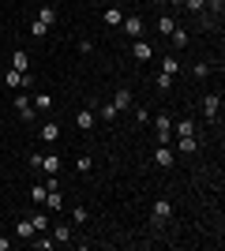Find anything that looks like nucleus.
Segmentation results:
<instances>
[{
	"instance_id": "nucleus-16",
	"label": "nucleus",
	"mask_w": 225,
	"mask_h": 251,
	"mask_svg": "<svg viewBox=\"0 0 225 251\" xmlns=\"http://www.w3.org/2000/svg\"><path fill=\"white\" fill-rule=\"evenodd\" d=\"M113 105H117L120 113H124V109H131V105H135V98H131V90H117V94H113Z\"/></svg>"
},
{
	"instance_id": "nucleus-23",
	"label": "nucleus",
	"mask_w": 225,
	"mask_h": 251,
	"mask_svg": "<svg viewBox=\"0 0 225 251\" xmlns=\"http://www.w3.org/2000/svg\"><path fill=\"white\" fill-rule=\"evenodd\" d=\"M49 236H53V240H72V229H68V225H53V229H49Z\"/></svg>"
},
{
	"instance_id": "nucleus-11",
	"label": "nucleus",
	"mask_w": 225,
	"mask_h": 251,
	"mask_svg": "<svg viewBox=\"0 0 225 251\" xmlns=\"http://www.w3.org/2000/svg\"><path fill=\"white\" fill-rule=\"evenodd\" d=\"M38 23H45L49 30L56 26V8H53V4H42V8H38Z\"/></svg>"
},
{
	"instance_id": "nucleus-1",
	"label": "nucleus",
	"mask_w": 225,
	"mask_h": 251,
	"mask_svg": "<svg viewBox=\"0 0 225 251\" xmlns=\"http://www.w3.org/2000/svg\"><path fill=\"white\" fill-rule=\"evenodd\" d=\"M154 165H158V169H173V165H176V150L165 147V143H158V150H154Z\"/></svg>"
},
{
	"instance_id": "nucleus-21",
	"label": "nucleus",
	"mask_w": 225,
	"mask_h": 251,
	"mask_svg": "<svg viewBox=\"0 0 225 251\" xmlns=\"http://www.w3.org/2000/svg\"><path fill=\"white\" fill-rule=\"evenodd\" d=\"M15 236H19V240H30V236H34V225H30V218L15 225Z\"/></svg>"
},
{
	"instance_id": "nucleus-14",
	"label": "nucleus",
	"mask_w": 225,
	"mask_h": 251,
	"mask_svg": "<svg viewBox=\"0 0 225 251\" xmlns=\"http://www.w3.org/2000/svg\"><path fill=\"white\" fill-rule=\"evenodd\" d=\"M180 135H195V120H173V139Z\"/></svg>"
},
{
	"instance_id": "nucleus-29",
	"label": "nucleus",
	"mask_w": 225,
	"mask_h": 251,
	"mask_svg": "<svg viewBox=\"0 0 225 251\" xmlns=\"http://www.w3.org/2000/svg\"><path fill=\"white\" fill-rule=\"evenodd\" d=\"M72 221H75V225H86V221H90V210H86V206H75L72 210Z\"/></svg>"
},
{
	"instance_id": "nucleus-9",
	"label": "nucleus",
	"mask_w": 225,
	"mask_h": 251,
	"mask_svg": "<svg viewBox=\"0 0 225 251\" xmlns=\"http://www.w3.org/2000/svg\"><path fill=\"white\" fill-rule=\"evenodd\" d=\"M173 150H176V154H195L199 143H195V135H180V139H173Z\"/></svg>"
},
{
	"instance_id": "nucleus-2",
	"label": "nucleus",
	"mask_w": 225,
	"mask_h": 251,
	"mask_svg": "<svg viewBox=\"0 0 225 251\" xmlns=\"http://www.w3.org/2000/svg\"><path fill=\"white\" fill-rule=\"evenodd\" d=\"M15 113H19V120H38V113H34L30 94H26V90H23V94H15Z\"/></svg>"
},
{
	"instance_id": "nucleus-17",
	"label": "nucleus",
	"mask_w": 225,
	"mask_h": 251,
	"mask_svg": "<svg viewBox=\"0 0 225 251\" xmlns=\"http://www.w3.org/2000/svg\"><path fill=\"white\" fill-rule=\"evenodd\" d=\"M30 225H34V232H49V214H45V210L38 206V214L30 218Z\"/></svg>"
},
{
	"instance_id": "nucleus-24",
	"label": "nucleus",
	"mask_w": 225,
	"mask_h": 251,
	"mask_svg": "<svg viewBox=\"0 0 225 251\" xmlns=\"http://www.w3.org/2000/svg\"><path fill=\"white\" fill-rule=\"evenodd\" d=\"M101 19H105L109 26H120V19H124V11H120V8H105V15H101Z\"/></svg>"
},
{
	"instance_id": "nucleus-39",
	"label": "nucleus",
	"mask_w": 225,
	"mask_h": 251,
	"mask_svg": "<svg viewBox=\"0 0 225 251\" xmlns=\"http://www.w3.org/2000/svg\"><path fill=\"white\" fill-rule=\"evenodd\" d=\"M150 4H165V0H150Z\"/></svg>"
},
{
	"instance_id": "nucleus-5",
	"label": "nucleus",
	"mask_w": 225,
	"mask_h": 251,
	"mask_svg": "<svg viewBox=\"0 0 225 251\" xmlns=\"http://www.w3.org/2000/svg\"><path fill=\"white\" fill-rule=\"evenodd\" d=\"M94 124H98V113H94V109H79V113H75V127H79V131H90Z\"/></svg>"
},
{
	"instance_id": "nucleus-27",
	"label": "nucleus",
	"mask_w": 225,
	"mask_h": 251,
	"mask_svg": "<svg viewBox=\"0 0 225 251\" xmlns=\"http://www.w3.org/2000/svg\"><path fill=\"white\" fill-rule=\"evenodd\" d=\"M222 11H225V0H206V15L222 19Z\"/></svg>"
},
{
	"instance_id": "nucleus-38",
	"label": "nucleus",
	"mask_w": 225,
	"mask_h": 251,
	"mask_svg": "<svg viewBox=\"0 0 225 251\" xmlns=\"http://www.w3.org/2000/svg\"><path fill=\"white\" fill-rule=\"evenodd\" d=\"M165 4H176V8H180V4H184V0H165Z\"/></svg>"
},
{
	"instance_id": "nucleus-35",
	"label": "nucleus",
	"mask_w": 225,
	"mask_h": 251,
	"mask_svg": "<svg viewBox=\"0 0 225 251\" xmlns=\"http://www.w3.org/2000/svg\"><path fill=\"white\" fill-rule=\"evenodd\" d=\"M79 52H86V56H90V52H94V42H90V38H79Z\"/></svg>"
},
{
	"instance_id": "nucleus-33",
	"label": "nucleus",
	"mask_w": 225,
	"mask_h": 251,
	"mask_svg": "<svg viewBox=\"0 0 225 251\" xmlns=\"http://www.w3.org/2000/svg\"><path fill=\"white\" fill-rule=\"evenodd\" d=\"M192 75H195V79H206V75H210V64H195Z\"/></svg>"
},
{
	"instance_id": "nucleus-28",
	"label": "nucleus",
	"mask_w": 225,
	"mask_h": 251,
	"mask_svg": "<svg viewBox=\"0 0 225 251\" xmlns=\"http://www.w3.org/2000/svg\"><path fill=\"white\" fill-rule=\"evenodd\" d=\"M45 206H49V210H60V206H64V199H60V191H56V188H49V199H45Z\"/></svg>"
},
{
	"instance_id": "nucleus-30",
	"label": "nucleus",
	"mask_w": 225,
	"mask_h": 251,
	"mask_svg": "<svg viewBox=\"0 0 225 251\" xmlns=\"http://www.w3.org/2000/svg\"><path fill=\"white\" fill-rule=\"evenodd\" d=\"M90 165H94V157H90V154H79V157H75V169H79V173H90Z\"/></svg>"
},
{
	"instance_id": "nucleus-18",
	"label": "nucleus",
	"mask_w": 225,
	"mask_h": 251,
	"mask_svg": "<svg viewBox=\"0 0 225 251\" xmlns=\"http://www.w3.org/2000/svg\"><path fill=\"white\" fill-rule=\"evenodd\" d=\"M11 68H15V72H26V68H30V56H26L23 49H15L11 52Z\"/></svg>"
},
{
	"instance_id": "nucleus-26",
	"label": "nucleus",
	"mask_w": 225,
	"mask_h": 251,
	"mask_svg": "<svg viewBox=\"0 0 225 251\" xmlns=\"http://www.w3.org/2000/svg\"><path fill=\"white\" fill-rule=\"evenodd\" d=\"M180 8H188L192 15H203V11H206V0H184Z\"/></svg>"
},
{
	"instance_id": "nucleus-20",
	"label": "nucleus",
	"mask_w": 225,
	"mask_h": 251,
	"mask_svg": "<svg viewBox=\"0 0 225 251\" xmlns=\"http://www.w3.org/2000/svg\"><path fill=\"white\" fill-rule=\"evenodd\" d=\"M30 199H34V206H45V199H49V188H45V184H34V188H30Z\"/></svg>"
},
{
	"instance_id": "nucleus-34",
	"label": "nucleus",
	"mask_w": 225,
	"mask_h": 251,
	"mask_svg": "<svg viewBox=\"0 0 225 251\" xmlns=\"http://www.w3.org/2000/svg\"><path fill=\"white\" fill-rule=\"evenodd\" d=\"M173 86V75H165V72H158V90H169Z\"/></svg>"
},
{
	"instance_id": "nucleus-19",
	"label": "nucleus",
	"mask_w": 225,
	"mask_h": 251,
	"mask_svg": "<svg viewBox=\"0 0 225 251\" xmlns=\"http://www.w3.org/2000/svg\"><path fill=\"white\" fill-rule=\"evenodd\" d=\"M161 60V72L165 75H180V60H176V56H158Z\"/></svg>"
},
{
	"instance_id": "nucleus-36",
	"label": "nucleus",
	"mask_w": 225,
	"mask_h": 251,
	"mask_svg": "<svg viewBox=\"0 0 225 251\" xmlns=\"http://www.w3.org/2000/svg\"><path fill=\"white\" fill-rule=\"evenodd\" d=\"M135 124H150V113H147V109H143V105H139V109H135Z\"/></svg>"
},
{
	"instance_id": "nucleus-8",
	"label": "nucleus",
	"mask_w": 225,
	"mask_h": 251,
	"mask_svg": "<svg viewBox=\"0 0 225 251\" xmlns=\"http://www.w3.org/2000/svg\"><path fill=\"white\" fill-rule=\"evenodd\" d=\"M30 105H34V113H49V109H53V94L38 90V94H30Z\"/></svg>"
},
{
	"instance_id": "nucleus-10",
	"label": "nucleus",
	"mask_w": 225,
	"mask_h": 251,
	"mask_svg": "<svg viewBox=\"0 0 225 251\" xmlns=\"http://www.w3.org/2000/svg\"><path fill=\"white\" fill-rule=\"evenodd\" d=\"M203 113H206V120H214V116L222 113V94H206L203 98Z\"/></svg>"
},
{
	"instance_id": "nucleus-4",
	"label": "nucleus",
	"mask_w": 225,
	"mask_h": 251,
	"mask_svg": "<svg viewBox=\"0 0 225 251\" xmlns=\"http://www.w3.org/2000/svg\"><path fill=\"white\" fill-rule=\"evenodd\" d=\"M4 83H8V90H23V86H30V75H26V72H15V68H8Z\"/></svg>"
},
{
	"instance_id": "nucleus-12",
	"label": "nucleus",
	"mask_w": 225,
	"mask_h": 251,
	"mask_svg": "<svg viewBox=\"0 0 225 251\" xmlns=\"http://www.w3.org/2000/svg\"><path fill=\"white\" fill-rule=\"evenodd\" d=\"M42 173L45 176H56V173H60V157L56 154H42Z\"/></svg>"
},
{
	"instance_id": "nucleus-13",
	"label": "nucleus",
	"mask_w": 225,
	"mask_h": 251,
	"mask_svg": "<svg viewBox=\"0 0 225 251\" xmlns=\"http://www.w3.org/2000/svg\"><path fill=\"white\" fill-rule=\"evenodd\" d=\"M56 139H60V124H56V120H45L42 124V143H56Z\"/></svg>"
},
{
	"instance_id": "nucleus-37",
	"label": "nucleus",
	"mask_w": 225,
	"mask_h": 251,
	"mask_svg": "<svg viewBox=\"0 0 225 251\" xmlns=\"http://www.w3.org/2000/svg\"><path fill=\"white\" fill-rule=\"evenodd\" d=\"M11 248V240H8V236H0V251H8Z\"/></svg>"
},
{
	"instance_id": "nucleus-22",
	"label": "nucleus",
	"mask_w": 225,
	"mask_h": 251,
	"mask_svg": "<svg viewBox=\"0 0 225 251\" xmlns=\"http://www.w3.org/2000/svg\"><path fill=\"white\" fill-rule=\"evenodd\" d=\"M98 116H101V120H117V116H120V109H117L113 101H105L101 109H98Z\"/></svg>"
},
{
	"instance_id": "nucleus-6",
	"label": "nucleus",
	"mask_w": 225,
	"mask_h": 251,
	"mask_svg": "<svg viewBox=\"0 0 225 251\" xmlns=\"http://www.w3.org/2000/svg\"><path fill=\"white\" fill-rule=\"evenodd\" d=\"M120 30L128 34V38H143V19H139V15H128V19H120Z\"/></svg>"
},
{
	"instance_id": "nucleus-3",
	"label": "nucleus",
	"mask_w": 225,
	"mask_h": 251,
	"mask_svg": "<svg viewBox=\"0 0 225 251\" xmlns=\"http://www.w3.org/2000/svg\"><path fill=\"white\" fill-rule=\"evenodd\" d=\"M169 218H173V202L169 199H158V202H154V210H150V221H154V225H165Z\"/></svg>"
},
{
	"instance_id": "nucleus-32",
	"label": "nucleus",
	"mask_w": 225,
	"mask_h": 251,
	"mask_svg": "<svg viewBox=\"0 0 225 251\" xmlns=\"http://www.w3.org/2000/svg\"><path fill=\"white\" fill-rule=\"evenodd\" d=\"M45 34H49V26H45V23H38V19H34V23H30V38H45Z\"/></svg>"
},
{
	"instance_id": "nucleus-25",
	"label": "nucleus",
	"mask_w": 225,
	"mask_h": 251,
	"mask_svg": "<svg viewBox=\"0 0 225 251\" xmlns=\"http://www.w3.org/2000/svg\"><path fill=\"white\" fill-rule=\"evenodd\" d=\"M176 30V19H173V15H161L158 19V34H173Z\"/></svg>"
},
{
	"instance_id": "nucleus-31",
	"label": "nucleus",
	"mask_w": 225,
	"mask_h": 251,
	"mask_svg": "<svg viewBox=\"0 0 225 251\" xmlns=\"http://www.w3.org/2000/svg\"><path fill=\"white\" fill-rule=\"evenodd\" d=\"M169 38H173V49H184V45H188V30H173Z\"/></svg>"
},
{
	"instance_id": "nucleus-7",
	"label": "nucleus",
	"mask_w": 225,
	"mask_h": 251,
	"mask_svg": "<svg viewBox=\"0 0 225 251\" xmlns=\"http://www.w3.org/2000/svg\"><path fill=\"white\" fill-rule=\"evenodd\" d=\"M150 56H154V45L150 42H143V38H135V45H131V60H150Z\"/></svg>"
},
{
	"instance_id": "nucleus-15",
	"label": "nucleus",
	"mask_w": 225,
	"mask_h": 251,
	"mask_svg": "<svg viewBox=\"0 0 225 251\" xmlns=\"http://www.w3.org/2000/svg\"><path fill=\"white\" fill-rule=\"evenodd\" d=\"M53 236H49V232H34V236H30V248H38V251H49V248H53Z\"/></svg>"
}]
</instances>
